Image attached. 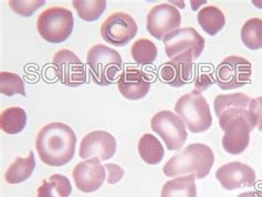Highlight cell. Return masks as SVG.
Here are the masks:
<instances>
[{
    "label": "cell",
    "mask_w": 262,
    "mask_h": 197,
    "mask_svg": "<svg viewBox=\"0 0 262 197\" xmlns=\"http://www.w3.org/2000/svg\"><path fill=\"white\" fill-rule=\"evenodd\" d=\"M77 145L72 128L60 122H52L41 128L37 135L36 148L41 162L49 166H63L71 162Z\"/></svg>",
    "instance_id": "6da1fadb"
},
{
    "label": "cell",
    "mask_w": 262,
    "mask_h": 197,
    "mask_svg": "<svg viewBox=\"0 0 262 197\" xmlns=\"http://www.w3.org/2000/svg\"><path fill=\"white\" fill-rule=\"evenodd\" d=\"M215 163V154L206 144L195 143L185 147L170 158L165 164L163 171L168 178H176L185 174H194L196 179L202 180L210 173Z\"/></svg>",
    "instance_id": "7a4b0ae2"
},
{
    "label": "cell",
    "mask_w": 262,
    "mask_h": 197,
    "mask_svg": "<svg viewBox=\"0 0 262 197\" xmlns=\"http://www.w3.org/2000/svg\"><path fill=\"white\" fill-rule=\"evenodd\" d=\"M86 64L94 83L106 86L115 82L123 62L116 50L103 45H95L88 52Z\"/></svg>",
    "instance_id": "3957f363"
},
{
    "label": "cell",
    "mask_w": 262,
    "mask_h": 197,
    "mask_svg": "<svg viewBox=\"0 0 262 197\" xmlns=\"http://www.w3.org/2000/svg\"><path fill=\"white\" fill-rule=\"evenodd\" d=\"M175 112L191 133H202L211 126L209 104L199 91H191L179 98L175 104Z\"/></svg>",
    "instance_id": "277c9868"
},
{
    "label": "cell",
    "mask_w": 262,
    "mask_h": 197,
    "mask_svg": "<svg viewBox=\"0 0 262 197\" xmlns=\"http://www.w3.org/2000/svg\"><path fill=\"white\" fill-rule=\"evenodd\" d=\"M74 27L72 12L63 7H51L38 17L37 30L50 43L63 42L71 36Z\"/></svg>",
    "instance_id": "5b68a950"
},
{
    "label": "cell",
    "mask_w": 262,
    "mask_h": 197,
    "mask_svg": "<svg viewBox=\"0 0 262 197\" xmlns=\"http://www.w3.org/2000/svg\"><path fill=\"white\" fill-rule=\"evenodd\" d=\"M254 127H257V119L252 112L229 120L220 127L225 132L223 137L225 151L231 155L244 153L250 143V133Z\"/></svg>",
    "instance_id": "8992f818"
},
{
    "label": "cell",
    "mask_w": 262,
    "mask_h": 197,
    "mask_svg": "<svg viewBox=\"0 0 262 197\" xmlns=\"http://www.w3.org/2000/svg\"><path fill=\"white\" fill-rule=\"evenodd\" d=\"M251 63L247 59L230 56L224 59L216 70V83L222 90H234L250 83Z\"/></svg>",
    "instance_id": "52a82bcc"
},
{
    "label": "cell",
    "mask_w": 262,
    "mask_h": 197,
    "mask_svg": "<svg viewBox=\"0 0 262 197\" xmlns=\"http://www.w3.org/2000/svg\"><path fill=\"white\" fill-rule=\"evenodd\" d=\"M150 126L165 142L169 151L182 148L187 140V131L183 120L171 111H160L150 121Z\"/></svg>",
    "instance_id": "ba28073f"
},
{
    "label": "cell",
    "mask_w": 262,
    "mask_h": 197,
    "mask_svg": "<svg viewBox=\"0 0 262 197\" xmlns=\"http://www.w3.org/2000/svg\"><path fill=\"white\" fill-rule=\"evenodd\" d=\"M137 30L133 17L125 12H115L101 26V36L110 45L124 47L136 36Z\"/></svg>",
    "instance_id": "9c48e42d"
},
{
    "label": "cell",
    "mask_w": 262,
    "mask_h": 197,
    "mask_svg": "<svg viewBox=\"0 0 262 197\" xmlns=\"http://www.w3.org/2000/svg\"><path fill=\"white\" fill-rule=\"evenodd\" d=\"M52 64L62 84L77 87L86 82V67L71 50L62 49L56 52Z\"/></svg>",
    "instance_id": "30bf717a"
},
{
    "label": "cell",
    "mask_w": 262,
    "mask_h": 197,
    "mask_svg": "<svg viewBox=\"0 0 262 197\" xmlns=\"http://www.w3.org/2000/svg\"><path fill=\"white\" fill-rule=\"evenodd\" d=\"M163 41L166 56L170 59L186 51H191L195 60L199 58L205 48V39L191 27H186L168 33Z\"/></svg>",
    "instance_id": "8fae6325"
},
{
    "label": "cell",
    "mask_w": 262,
    "mask_h": 197,
    "mask_svg": "<svg viewBox=\"0 0 262 197\" xmlns=\"http://www.w3.org/2000/svg\"><path fill=\"white\" fill-rule=\"evenodd\" d=\"M182 24L181 12L169 4L157 5L150 9L146 18V29L150 36L163 40L168 33L177 30Z\"/></svg>",
    "instance_id": "7c38bea8"
},
{
    "label": "cell",
    "mask_w": 262,
    "mask_h": 197,
    "mask_svg": "<svg viewBox=\"0 0 262 197\" xmlns=\"http://www.w3.org/2000/svg\"><path fill=\"white\" fill-rule=\"evenodd\" d=\"M116 151V140L111 133L94 131L82 139L79 155L81 159L90 160L99 158L100 161H107Z\"/></svg>",
    "instance_id": "4fadbf2b"
},
{
    "label": "cell",
    "mask_w": 262,
    "mask_h": 197,
    "mask_svg": "<svg viewBox=\"0 0 262 197\" xmlns=\"http://www.w3.org/2000/svg\"><path fill=\"white\" fill-rule=\"evenodd\" d=\"M105 167L101 164L99 158L84 160L73 169L75 186L83 193H93L103 185L105 179Z\"/></svg>",
    "instance_id": "5bb4252c"
},
{
    "label": "cell",
    "mask_w": 262,
    "mask_h": 197,
    "mask_svg": "<svg viewBox=\"0 0 262 197\" xmlns=\"http://www.w3.org/2000/svg\"><path fill=\"white\" fill-rule=\"evenodd\" d=\"M216 179L227 191H233L252 187L256 184V172L251 166L244 163L231 162L217 169Z\"/></svg>",
    "instance_id": "9a60e30c"
},
{
    "label": "cell",
    "mask_w": 262,
    "mask_h": 197,
    "mask_svg": "<svg viewBox=\"0 0 262 197\" xmlns=\"http://www.w3.org/2000/svg\"><path fill=\"white\" fill-rule=\"evenodd\" d=\"M192 60H194L192 52L186 51L164 63L160 70L163 82L174 87H181L189 83L192 79V68H194Z\"/></svg>",
    "instance_id": "2e32d148"
},
{
    "label": "cell",
    "mask_w": 262,
    "mask_h": 197,
    "mask_svg": "<svg viewBox=\"0 0 262 197\" xmlns=\"http://www.w3.org/2000/svg\"><path fill=\"white\" fill-rule=\"evenodd\" d=\"M251 99L244 93L220 94L213 101V108L219 119V125L222 127L233 118L250 114L249 108Z\"/></svg>",
    "instance_id": "e0dca14e"
},
{
    "label": "cell",
    "mask_w": 262,
    "mask_h": 197,
    "mask_svg": "<svg viewBox=\"0 0 262 197\" xmlns=\"http://www.w3.org/2000/svg\"><path fill=\"white\" fill-rule=\"evenodd\" d=\"M117 89L127 100H141L149 92L150 81L142 70L136 68H126L117 81Z\"/></svg>",
    "instance_id": "ac0fdd59"
},
{
    "label": "cell",
    "mask_w": 262,
    "mask_h": 197,
    "mask_svg": "<svg viewBox=\"0 0 262 197\" xmlns=\"http://www.w3.org/2000/svg\"><path fill=\"white\" fill-rule=\"evenodd\" d=\"M194 174L181 176L164 184L161 197H197Z\"/></svg>",
    "instance_id": "d6986e66"
},
{
    "label": "cell",
    "mask_w": 262,
    "mask_h": 197,
    "mask_svg": "<svg viewBox=\"0 0 262 197\" xmlns=\"http://www.w3.org/2000/svg\"><path fill=\"white\" fill-rule=\"evenodd\" d=\"M36 168V160L33 152H29L27 158H17L7 169L5 174L6 182L9 184H19L28 180Z\"/></svg>",
    "instance_id": "ffe728a7"
},
{
    "label": "cell",
    "mask_w": 262,
    "mask_h": 197,
    "mask_svg": "<svg viewBox=\"0 0 262 197\" xmlns=\"http://www.w3.org/2000/svg\"><path fill=\"white\" fill-rule=\"evenodd\" d=\"M197 20L202 29L209 36H215L226 25L224 12L216 6H207L198 11Z\"/></svg>",
    "instance_id": "44dd1931"
},
{
    "label": "cell",
    "mask_w": 262,
    "mask_h": 197,
    "mask_svg": "<svg viewBox=\"0 0 262 197\" xmlns=\"http://www.w3.org/2000/svg\"><path fill=\"white\" fill-rule=\"evenodd\" d=\"M139 153L146 164L156 165L164 158V147L156 137L146 133L139 141Z\"/></svg>",
    "instance_id": "7402d4cb"
},
{
    "label": "cell",
    "mask_w": 262,
    "mask_h": 197,
    "mask_svg": "<svg viewBox=\"0 0 262 197\" xmlns=\"http://www.w3.org/2000/svg\"><path fill=\"white\" fill-rule=\"evenodd\" d=\"M27 125V113L21 107L12 106L6 108L0 115V127L10 135L21 132Z\"/></svg>",
    "instance_id": "603a6c76"
},
{
    "label": "cell",
    "mask_w": 262,
    "mask_h": 197,
    "mask_svg": "<svg viewBox=\"0 0 262 197\" xmlns=\"http://www.w3.org/2000/svg\"><path fill=\"white\" fill-rule=\"evenodd\" d=\"M241 41L250 50L262 49V20L251 18L241 28Z\"/></svg>",
    "instance_id": "cb8c5ba5"
},
{
    "label": "cell",
    "mask_w": 262,
    "mask_h": 197,
    "mask_svg": "<svg viewBox=\"0 0 262 197\" xmlns=\"http://www.w3.org/2000/svg\"><path fill=\"white\" fill-rule=\"evenodd\" d=\"M72 6L82 20L92 23L96 21L104 12L106 2L105 0H73Z\"/></svg>",
    "instance_id": "d4e9b609"
},
{
    "label": "cell",
    "mask_w": 262,
    "mask_h": 197,
    "mask_svg": "<svg viewBox=\"0 0 262 197\" xmlns=\"http://www.w3.org/2000/svg\"><path fill=\"white\" fill-rule=\"evenodd\" d=\"M130 53L136 63L151 64L157 58V48L153 41L147 39H139L132 45Z\"/></svg>",
    "instance_id": "484cf974"
},
{
    "label": "cell",
    "mask_w": 262,
    "mask_h": 197,
    "mask_svg": "<svg viewBox=\"0 0 262 197\" xmlns=\"http://www.w3.org/2000/svg\"><path fill=\"white\" fill-rule=\"evenodd\" d=\"M0 93L7 97L15 94L26 97L24 80L17 73L3 71L0 73Z\"/></svg>",
    "instance_id": "4316f807"
},
{
    "label": "cell",
    "mask_w": 262,
    "mask_h": 197,
    "mask_svg": "<svg viewBox=\"0 0 262 197\" xmlns=\"http://www.w3.org/2000/svg\"><path fill=\"white\" fill-rule=\"evenodd\" d=\"M45 4H46L45 0H36V2H32V0H29V2H23V0H10L9 7L20 16L30 17Z\"/></svg>",
    "instance_id": "83f0119b"
},
{
    "label": "cell",
    "mask_w": 262,
    "mask_h": 197,
    "mask_svg": "<svg viewBox=\"0 0 262 197\" xmlns=\"http://www.w3.org/2000/svg\"><path fill=\"white\" fill-rule=\"evenodd\" d=\"M49 180L50 182L54 183V189H56L60 197H69L71 195L72 185L66 176L61 174H53Z\"/></svg>",
    "instance_id": "f1b7e54d"
},
{
    "label": "cell",
    "mask_w": 262,
    "mask_h": 197,
    "mask_svg": "<svg viewBox=\"0 0 262 197\" xmlns=\"http://www.w3.org/2000/svg\"><path fill=\"white\" fill-rule=\"evenodd\" d=\"M104 167L108 174L106 179L108 184H116V183H119L122 180L124 175V169L121 166L116 164H105Z\"/></svg>",
    "instance_id": "f546056e"
},
{
    "label": "cell",
    "mask_w": 262,
    "mask_h": 197,
    "mask_svg": "<svg viewBox=\"0 0 262 197\" xmlns=\"http://www.w3.org/2000/svg\"><path fill=\"white\" fill-rule=\"evenodd\" d=\"M215 83V81H213L211 74L210 73H201L198 72L197 74V78L195 80V87H196V91L199 92H203L205 90L208 89V87Z\"/></svg>",
    "instance_id": "4dcf8cb0"
},
{
    "label": "cell",
    "mask_w": 262,
    "mask_h": 197,
    "mask_svg": "<svg viewBox=\"0 0 262 197\" xmlns=\"http://www.w3.org/2000/svg\"><path fill=\"white\" fill-rule=\"evenodd\" d=\"M249 108L257 119V127L262 132V97L251 99Z\"/></svg>",
    "instance_id": "1f68e13d"
},
{
    "label": "cell",
    "mask_w": 262,
    "mask_h": 197,
    "mask_svg": "<svg viewBox=\"0 0 262 197\" xmlns=\"http://www.w3.org/2000/svg\"><path fill=\"white\" fill-rule=\"evenodd\" d=\"M54 189V183L48 182L47 180L42 181V185L38 188L37 197H54L52 195V191Z\"/></svg>",
    "instance_id": "d6a6232c"
},
{
    "label": "cell",
    "mask_w": 262,
    "mask_h": 197,
    "mask_svg": "<svg viewBox=\"0 0 262 197\" xmlns=\"http://www.w3.org/2000/svg\"><path fill=\"white\" fill-rule=\"evenodd\" d=\"M237 197H262V191H253V192H245L239 194Z\"/></svg>",
    "instance_id": "836d02e7"
}]
</instances>
